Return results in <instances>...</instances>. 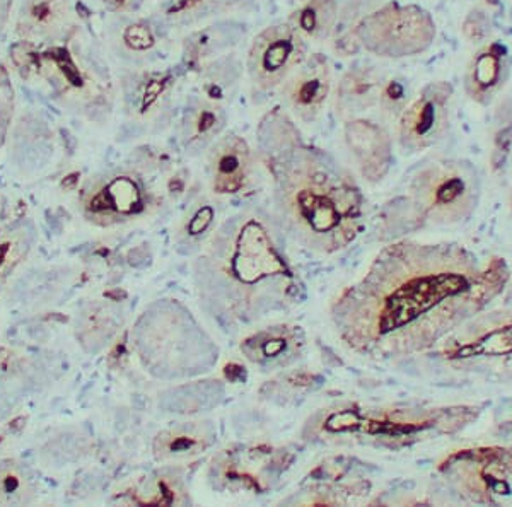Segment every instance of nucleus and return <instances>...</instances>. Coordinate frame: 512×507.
Returning a JSON list of instances; mask_svg holds the SVG:
<instances>
[{
    "mask_svg": "<svg viewBox=\"0 0 512 507\" xmlns=\"http://www.w3.org/2000/svg\"><path fill=\"white\" fill-rule=\"evenodd\" d=\"M511 279L502 258H478L448 243L398 241L379 251L362 277L333 301L345 347L379 361L437 345L501 296Z\"/></svg>",
    "mask_w": 512,
    "mask_h": 507,
    "instance_id": "nucleus-1",
    "label": "nucleus"
},
{
    "mask_svg": "<svg viewBox=\"0 0 512 507\" xmlns=\"http://www.w3.org/2000/svg\"><path fill=\"white\" fill-rule=\"evenodd\" d=\"M195 277L217 311L243 323L284 311L299 291L279 231L258 209L222 222L195 263Z\"/></svg>",
    "mask_w": 512,
    "mask_h": 507,
    "instance_id": "nucleus-2",
    "label": "nucleus"
},
{
    "mask_svg": "<svg viewBox=\"0 0 512 507\" xmlns=\"http://www.w3.org/2000/svg\"><path fill=\"white\" fill-rule=\"evenodd\" d=\"M268 166L274 173L275 212L287 236L320 255L354 243L362 228L364 197L344 166L303 146Z\"/></svg>",
    "mask_w": 512,
    "mask_h": 507,
    "instance_id": "nucleus-3",
    "label": "nucleus"
},
{
    "mask_svg": "<svg viewBox=\"0 0 512 507\" xmlns=\"http://www.w3.org/2000/svg\"><path fill=\"white\" fill-rule=\"evenodd\" d=\"M14 64L26 81L40 82L53 100L65 108L89 111L110 108L113 96L108 65L89 45L81 28L59 43L14 45Z\"/></svg>",
    "mask_w": 512,
    "mask_h": 507,
    "instance_id": "nucleus-4",
    "label": "nucleus"
},
{
    "mask_svg": "<svg viewBox=\"0 0 512 507\" xmlns=\"http://www.w3.org/2000/svg\"><path fill=\"white\" fill-rule=\"evenodd\" d=\"M477 169L463 159L432 158L408 176L407 205L427 226H453L465 221L480 200Z\"/></svg>",
    "mask_w": 512,
    "mask_h": 507,
    "instance_id": "nucleus-5",
    "label": "nucleus"
},
{
    "mask_svg": "<svg viewBox=\"0 0 512 507\" xmlns=\"http://www.w3.org/2000/svg\"><path fill=\"white\" fill-rule=\"evenodd\" d=\"M439 410L424 408L362 407V405H335L321 408L320 412L309 419L311 436L323 441H362L378 439L403 443L405 439L415 438L422 432L431 431L439 426Z\"/></svg>",
    "mask_w": 512,
    "mask_h": 507,
    "instance_id": "nucleus-6",
    "label": "nucleus"
},
{
    "mask_svg": "<svg viewBox=\"0 0 512 507\" xmlns=\"http://www.w3.org/2000/svg\"><path fill=\"white\" fill-rule=\"evenodd\" d=\"M439 356L449 368L512 378V309L478 313L444 338Z\"/></svg>",
    "mask_w": 512,
    "mask_h": 507,
    "instance_id": "nucleus-7",
    "label": "nucleus"
},
{
    "mask_svg": "<svg viewBox=\"0 0 512 507\" xmlns=\"http://www.w3.org/2000/svg\"><path fill=\"white\" fill-rule=\"evenodd\" d=\"M354 31L361 47L381 59L415 57L427 52L436 40L431 12L396 0L366 14L355 24Z\"/></svg>",
    "mask_w": 512,
    "mask_h": 507,
    "instance_id": "nucleus-8",
    "label": "nucleus"
},
{
    "mask_svg": "<svg viewBox=\"0 0 512 507\" xmlns=\"http://www.w3.org/2000/svg\"><path fill=\"white\" fill-rule=\"evenodd\" d=\"M308 41L289 23H275L260 31L246 55L251 84L262 91L279 88L308 59Z\"/></svg>",
    "mask_w": 512,
    "mask_h": 507,
    "instance_id": "nucleus-9",
    "label": "nucleus"
},
{
    "mask_svg": "<svg viewBox=\"0 0 512 507\" xmlns=\"http://www.w3.org/2000/svg\"><path fill=\"white\" fill-rule=\"evenodd\" d=\"M453 96V86L446 81L429 82L415 94L396 120V137L403 152L429 151L446 137Z\"/></svg>",
    "mask_w": 512,
    "mask_h": 507,
    "instance_id": "nucleus-10",
    "label": "nucleus"
},
{
    "mask_svg": "<svg viewBox=\"0 0 512 507\" xmlns=\"http://www.w3.org/2000/svg\"><path fill=\"white\" fill-rule=\"evenodd\" d=\"M446 475L477 502L511 494L512 455L506 449L461 451L446 465Z\"/></svg>",
    "mask_w": 512,
    "mask_h": 507,
    "instance_id": "nucleus-11",
    "label": "nucleus"
},
{
    "mask_svg": "<svg viewBox=\"0 0 512 507\" xmlns=\"http://www.w3.org/2000/svg\"><path fill=\"white\" fill-rule=\"evenodd\" d=\"M332 65L325 55L313 53L280 84V101L287 113L303 123H315L332 94Z\"/></svg>",
    "mask_w": 512,
    "mask_h": 507,
    "instance_id": "nucleus-12",
    "label": "nucleus"
},
{
    "mask_svg": "<svg viewBox=\"0 0 512 507\" xmlns=\"http://www.w3.org/2000/svg\"><path fill=\"white\" fill-rule=\"evenodd\" d=\"M239 349L246 361L260 371L274 373L303 357L306 333L303 328L289 323L268 325L243 338Z\"/></svg>",
    "mask_w": 512,
    "mask_h": 507,
    "instance_id": "nucleus-13",
    "label": "nucleus"
},
{
    "mask_svg": "<svg viewBox=\"0 0 512 507\" xmlns=\"http://www.w3.org/2000/svg\"><path fill=\"white\" fill-rule=\"evenodd\" d=\"M81 26L70 0H23L16 21L19 41L50 45L65 41Z\"/></svg>",
    "mask_w": 512,
    "mask_h": 507,
    "instance_id": "nucleus-14",
    "label": "nucleus"
},
{
    "mask_svg": "<svg viewBox=\"0 0 512 507\" xmlns=\"http://www.w3.org/2000/svg\"><path fill=\"white\" fill-rule=\"evenodd\" d=\"M207 168L214 193L238 195L245 192L255 175V152L243 137L229 134L210 146Z\"/></svg>",
    "mask_w": 512,
    "mask_h": 507,
    "instance_id": "nucleus-15",
    "label": "nucleus"
},
{
    "mask_svg": "<svg viewBox=\"0 0 512 507\" xmlns=\"http://www.w3.org/2000/svg\"><path fill=\"white\" fill-rule=\"evenodd\" d=\"M512 55L501 40L485 41L473 53L463 76V88L470 100L489 106L506 88L511 77Z\"/></svg>",
    "mask_w": 512,
    "mask_h": 507,
    "instance_id": "nucleus-16",
    "label": "nucleus"
},
{
    "mask_svg": "<svg viewBox=\"0 0 512 507\" xmlns=\"http://www.w3.org/2000/svg\"><path fill=\"white\" fill-rule=\"evenodd\" d=\"M345 142L367 180H381L391 163V139L383 125L366 118L345 122Z\"/></svg>",
    "mask_w": 512,
    "mask_h": 507,
    "instance_id": "nucleus-17",
    "label": "nucleus"
},
{
    "mask_svg": "<svg viewBox=\"0 0 512 507\" xmlns=\"http://www.w3.org/2000/svg\"><path fill=\"white\" fill-rule=\"evenodd\" d=\"M105 178L89 199L88 209L94 217L111 221L115 217L139 216L147 209L149 197L139 176L118 171Z\"/></svg>",
    "mask_w": 512,
    "mask_h": 507,
    "instance_id": "nucleus-18",
    "label": "nucleus"
},
{
    "mask_svg": "<svg viewBox=\"0 0 512 507\" xmlns=\"http://www.w3.org/2000/svg\"><path fill=\"white\" fill-rule=\"evenodd\" d=\"M384 77L376 67H352L347 70L335 91V113L342 122L361 118L379 103Z\"/></svg>",
    "mask_w": 512,
    "mask_h": 507,
    "instance_id": "nucleus-19",
    "label": "nucleus"
},
{
    "mask_svg": "<svg viewBox=\"0 0 512 507\" xmlns=\"http://www.w3.org/2000/svg\"><path fill=\"white\" fill-rule=\"evenodd\" d=\"M216 441V427L204 420L180 422L159 434L156 455L168 463H190L204 455Z\"/></svg>",
    "mask_w": 512,
    "mask_h": 507,
    "instance_id": "nucleus-20",
    "label": "nucleus"
},
{
    "mask_svg": "<svg viewBox=\"0 0 512 507\" xmlns=\"http://www.w3.org/2000/svg\"><path fill=\"white\" fill-rule=\"evenodd\" d=\"M227 115L212 100H193L183 115V139L188 149L200 151L214 142L226 127Z\"/></svg>",
    "mask_w": 512,
    "mask_h": 507,
    "instance_id": "nucleus-21",
    "label": "nucleus"
},
{
    "mask_svg": "<svg viewBox=\"0 0 512 507\" xmlns=\"http://www.w3.org/2000/svg\"><path fill=\"white\" fill-rule=\"evenodd\" d=\"M340 7L337 0H306L292 12L287 23L306 41L323 43L330 40L338 28Z\"/></svg>",
    "mask_w": 512,
    "mask_h": 507,
    "instance_id": "nucleus-22",
    "label": "nucleus"
},
{
    "mask_svg": "<svg viewBox=\"0 0 512 507\" xmlns=\"http://www.w3.org/2000/svg\"><path fill=\"white\" fill-rule=\"evenodd\" d=\"M258 137H260V149L268 156V163L284 158L297 146H301L299 134L289 118V113L280 108H275L263 117L258 129Z\"/></svg>",
    "mask_w": 512,
    "mask_h": 507,
    "instance_id": "nucleus-23",
    "label": "nucleus"
},
{
    "mask_svg": "<svg viewBox=\"0 0 512 507\" xmlns=\"http://www.w3.org/2000/svg\"><path fill=\"white\" fill-rule=\"evenodd\" d=\"M241 40V28H233V24H217L207 30L197 31L185 40V57L193 65L204 62L222 50L238 45Z\"/></svg>",
    "mask_w": 512,
    "mask_h": 507,
    "instance_id": "nucleus-24",
    "label": "nucleus"
},
{
    "mask_svg": "<svg viewBox=\"0 0 512 507\" xmlns=\"http://www.w3.org/2000/svg\"><path fill=\"white\" fill-rule=\"evenodd\" d=\"M111 43L123 60L139 64L156 48L158 36L146 21H130L111 33Z\"/></svg>",
    "mask_w": 512,
    "mask_h": 507,
    "instance_id": "nucleus-25",
    "label": "nucleus"
},
{
    "mask_svg": "<svg viewBox=\"0 0 512 507\" xmlns=\"http://www.w3.org/2000/svg\"><path fill=\"white\" fill-rule=\"evenodd\" d=\"M412 98H414V93H412L408 81L402 77H390L384 81L383 89H381L379 110L388 120L396 122Z\"/></svg>",
    "mask_w": 512,
    "mask_h": 507,
    "instance_id": "nucleus-26",
    "label": "nucleus"
},
{
    "mask_svg": "<svg viewBox=\"0 0 512 507\" xmlns=\"http://www.w3.org/2000/svg\"><path fill=\"white\" fill-rule=\"evenodd\" d=\"M14 110H16V89L12 84L11 72L0 60V144L6 139L7 130L11 127Z\"/></svg>",
    "mask_w": 512,
    "mask_h": 507,
    "instance_id": "nucleus-27",
    "label": "nucleus"
},
{
    "mask_svg": "<svg viewBox=\"0 0 512 507\" xmlns=\"http://www.w3.org/2000/svg\"><path fill=\"white\" fill-rule=\"evenodd\" d=\"M241 69H243V64L238 59H234L233 55L231 57L226 55V57L212 62L205 70V76L214 86H229L238 81Z\"/></svg>",
    "mask_w": 512,
    "mask_h": 507,
    "instance_id": "nucleus-28",
    "label": "nucleus"
},
{
    "mask_svg": "<svg viewBox=\"0 0 512 507\" xmlns=\"http://www.w3.org/2000/svg\"><path fill=\"white\" fill-rule=\"evenodd\" d=\"M214 221V209L210 205H202L200 209H197L195 216L192 219H188L187 234L190 238L200 236L205 231H209L210 224Z\"/></svg>",
    "mask_w": 512,
    "mask_h": 507,
    "instance_id": "nucleus-29",
    "label": "nucleus"
},
{
    "mask_svg": "<svg viewBox=\"0 0 512 507\" xmlns=\"http://www.w3.org/2000/svg\"><path fill=\"white\" fill-rule=\"evenodd\" d=\"M16 0H0V40L6 35L9 23H11L12 9Z\"/></svg>",
    "mask_w": 512,
    "mask_h": 507,
    "instance_id": "nucleus-30",
    "label": "nucleus"
},
{
    "mask_svg": "<svg viewBox=\"0 0 512 507\" xmlns=\"http://www.w3.org/2000/svg\"><path fill=\"white\" fill-rule=\"evenodd\" d=\"M21 422H23V419L14 420V422L11 424L12 431H18V429H21V427H23Z\"/></svg>",
    "mask_w": 512,
    "mask_h": 507,
    "instance_id": "nucleus-31",
    "label": "nucleus"
},
{
    "mask_svg": "<svg viewBox=\"0 0 512 507\" xmlns=\"http://www.w3.org/2000/svg\"><path fill=\"white\" fill-rule=\"evenodd\" d=\"M511 2H512V0H511Z\"/></svg>",
    "mask_w": 512,
    "mask_h": 507,
    "instance_id": "nucleus-32",
    "label": "nucleus"
}]
</instances>
